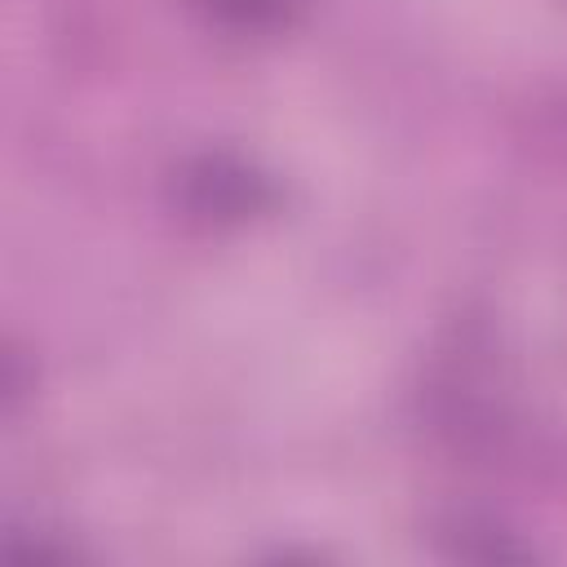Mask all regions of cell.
Listing matches in <instances>:
<instances>
[{
	"label": "cell",
	"mask_w": 567,
	"mask_h": 567,
	"mask_svg": "<svg viewBox=\"0 0 567 567\" xmlns=\"http://www.w3.org/2000/svg\"><path fill=\"white\" fill-rule=\"evenodd\" d=\"M173 195L186 217L208 226H235L270 204V182L235 155H195L177 168Z\"/></svg>",
	"instance_id": "6da1fadb"
},
{
	"label": "cell",
	"mask_w": 567,
	"mask_h": 567,
	"mask_svg": "<svg viewBox=\"0 0 567 567\" xmlns=\"http://www.w3.org/2000/svg\"><path fill=\"white\" fill-rule=\"evenodd\" d=\"M195 9H204V18H213L226 31L239 35H266L279 31L297 18L301 0H190Z\"/></svg>",
	"instance_id": "7a4b0ae2"
}]
</instances>
